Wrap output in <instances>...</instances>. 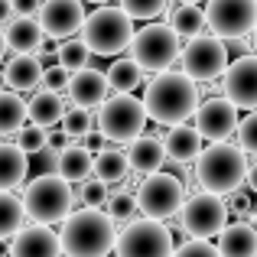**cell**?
Instances as JSON below:
<instances>
[{"instance_id": "5", "label": "cell", "mask_w": 257, "mask_h": 257, "mask_svg": "<svg viewBox=\"0 0 257 257\" xmlns=\"http://www.w3.org/2000/svg\"><path fill=\"white\" fill-rule=\"evenodd\" d=\"M82 43L91 56H120L134 43V20L120 7H98L85 17Z\"/></svg>"}, {"instance_id": "31", "label": "cell", "mask_w": 257, "mask_h": 257, "mask_svg": "<svg viewBox=\"0 0 257 257\" xmlns=\"http://www.w3.org/2000/svg\"><path fill=\"white\" fill-rule=\"evenodd\" d=\"M88 59H91V52H88V46L82 43V39H69V43L59 46V65H62L69 75L85 72L88 69Z\"/></svg>"}, {"instance_id": "10", "label": "cell", "mask_w": 257, "mask_h": 257, "mask_svg": "<svg viewBox=\"0 0 257 257\" xmlns=\"http://www.w3.org/2000/svg\"><path fill=\"white\" fill-rule=\"evenodd\" d=\"M228 65L231 62H228L225 43H221L218 36H205V33H202L199 39H189V46L182 49V75L192 78L195 85L225 78Z\"/></svg>"}, {"instance_id": "20", "label": "cell", "mask_w": 257, "mask_h": 257, "mask_svg": "<svg viewBox=\"0 0 257 257\" xmlns=\"http://www.w3.org/2000/svg\"><path fill=\"white\" fill-rule=\"evenodd\" d=\"M43 62L39 56H13L10 62L4 65V82L13 88V91H33V88L43 85Z\"/></svg>"}, {"instance_id": "4", "label": "cell", "mask_w": 257, "mask_h": 257, "mask_svg": "<svg viewBox=\"0 0 257 257\" xmlns=\"http://www.w3.org/2000/svg\"><path fill=\"white\" fill-rule=\"evenodd\" d=\"M23 208H26V218H33V225L49 228L56 221H65L75 212V192L65 179L43 173L23 189Z\"/></svg>"}, {"instance_id": "14", "label": "cell", "mask_w": 257, "mask_h": 257, "mask_svg": "<svg viewBox=\"0 0 257 257\" xmlns=\"http://www.w3.org/2000/svg\"><path fill=\"white\" fill-rule=\"evenodd\" d=\"M238 107L225 94L202 101L195 111V131L202 134V140H212V144H228V137L238 134Z\"/></svg>"}, {"instance_id": "30", "label": "cell", "mask_w": 257, "mask_h": 257, "mask_svg": "<svg viewBox=\"0 0 257 257\" xmlns=\"http://www.w3.org/2000/svg\"><path fill=\"white\" fill-rule=\"evenodd\" d=\"M104 75H107V85H111L114 94H131L134 88L144 82V72H140V65L134 62V59H117V62H111V69H107Z\"/></svg>"}, {"instance_id": "51", "label": "cell", "mask_w": 257, "mask_h": 257, "mask_svg": "<svg viewBox=\"0 0 257 257\" xmlns=\"http://www.w3.org/2000/svg\"><path fill=\"white\" fill-rule=\"evenodd\" d=\"M254 212H257V208H254Z\"/></svg>"}, {"instance_id": "13", "label": "cell", "mask_w": 257, "mask_h": 257, "mask_svg": "<svg viewBox=\"0 0 257 257\" xmlns=\"http://www.w3.org/2000/svg\"><path fill=\"white\" fill-rule=\"evenodd\" d=\"M36 20H39V26H43L46 39H52V43H59V39L69 43L85 26V4L82 0H43Z\"/></svg>"}, {"instance_id": "8", "label": "cell", "mask_w": 257, "mask_h": 257, "mask_svg": "<svg viewBox=\"0 0 257 257\" xmlns=\"http://www.w3.org/2000/svg\"><path fill=\"white\" fill-rule=\"evenodd\" d=\"M117 257H173V234L163 221H150V218H137L117 234L114 244Z\"/></svg>"}, {"instance_id": "39", "label": "cell", "mask_w": 257, "mask_h": 257, "mask_svg": "<svg viewBox=\"0 0 257 257\" xmlns=\"http://www.w3.org/2000/svg\"><path fill=\"white\" fill-rule=\"evenodd\" d=\"M173 257H221L212 241H186Z\"/></svg>"}, {"instance_id": "11", "label": "cell", "mask_w": 257, "mask_h": 257, "mask_svg": "<svg viewBox=\"0 0 257 257\" xmlns=\"http://www.w3.org/2000/svg\"><path fill=\"white\" fill-rule=\"evenodd\" d=\"M179 215L182 228H186V234H192V241H208L228 228V205L225 199L212 192H195L192 199H186Z\"/></svg>"}, {"instance_id": "38", "label": "cell", "mask_w": 257, "mask_h": 257, "mask_svg": "<svg viewBox=\"0 0 257 257\" xmlns=\"http://www.w3.org/2000/svg\"><path fill=\"white\" fill-rule=\"evenodd\" d=\"M69 82H72V75L62 69V65H49V69L43 72V91H52V94H59V91H69Z\"/></svg>"}, {"instance_id": "47", "label": "cell", "mask_w": 257, "mask_h": 257, "mask_svg": "<svg viewBox=\"0 0 257 257\" xmlns=\"http://www.w3.org/2000/svg\"><path fill=\"white\" fill-rule=\"evenodd\" d=\"M88 4H107V0H88Z\"/></svg>"}, {"instance_id": "33", "label": "cell", "mask_w": 257, "mask_h": 257, "mask_svg": "<svg viewBox=\"0 0 257 257\" xmlns=\"http://www.w3.org/2000/svg\"><path fill=\"white\" fill-rule=\"evenodd\" d=\"M91 127H94L91 111H85V107H75V104L65 111V117H62V134H69L72 140H75V137L85 140L88 134H91Z\"/></svg>"}, {"instance_id": "3", "label": "cell", "mask_w": 257, "mask_h": 257, "mask_svg": "<svg viewBox=\"0 0 257 257\" xmlns=\"http://www.w3.org/2000/svg\"><path fill=\"white\" fill-rule=\"evenodd\" d=\"M195 179H199L202 192L228 199L247 179V157L231 144H212L195 160Z\"/></svg>"}, {"instance_id": "28", "label": "cell", "mask_w": 257, "mask_h": 257, "mask_svg": "<svg viewBox=\"0 0 257 257\" xmlns=\"http://www.w3.org/2000/svg\"><path fill=\"white\" fill-rule=\"evenodd\" d=\"M26 101L17 91H0V137L7 134H20L26 127Z\"/></svg>"}, {"instance_id": "9", "label": "cell", "mask_w": 257, "mask_h": 257, "mask_svg": "<svg viewBox=\"0 0 257 257\" xmlns=\"http://www.w3.org/2000/svg\"><path fill=\"white\" fill-rule=\"evenodd\" d=\"M182 205H186V186L173 173H157L144 179L137 189V212H144V218L150 221L170 218V215L182 212Z\"/></svg>"}, {"instance_id": "24", "label": "cell", "mask_w": 257, "mask_h": 257, "mask_svg": "<svg viewBox=\"0 0 257 257\" xmlns=\"http://www.w3.org/2000/svg\"><path fill=\"white\" fill-rule=\"evenodd\" d=\"M30 173V160L17 144H0V192H10L13 186L26 179Z\"/></svg>"}, {"instance_id": "26", "label": "cell", "mask_w": 257, "mask_h": 257, "mask_svg": "<svg viewBox=\"0 0 257 257\" xmlns=\"http://www.w3.org/2000/svg\"><path fill=\"white\" fill-rule=\"evenodd\" d=\"M170 30L176 36H189V39H199L202 30H208L205 23V10L195 4H179L170 10Z\"/></svg>"}, {"instance_id": "12", "label": "cell", "mask_w": 257, "mask_h": 257, "mask_svg": "<svg viewBox=\"0 0 257 257\" xmlns=\"http://www.w3.org/2000/svg\"><path fill=\"white\" fill-rule=\"evenodd\" d=\"M205 23L218 39H241L257 30V0H208Z\"/></svg>"}, {"instance_id": "37", "label": "cell", "mask_w": 257, "mask_h": 257, "mask_svg": "<svg viewBox=\"0 0 257 257\" xmlns=\"http://www.w3.org/2000/svg\"><path fill=\"white\" fill-rule=\"evenodd\" d=\"M46 137H49L46 131H39V127H33V124H26L23 131L17 134V147L26 153V157H30V153H33V157H39V153L46 150Z\"/></svg>"}, {"instance_id": "2", "label": "cell", "mask_w": 257, "mask_h": 257, "mask_svg": "<svg viewBox=\"0 0 257 257\" xmlns=\"http://www.w3.org/2000/svg\"><path fill=\"white\" fill-rule=\"evenodd\" d=\"M59 241L65 257H107L117 244V225L101 208H78L62 221Z\"/></svg>"}, {"instance_id": "21", "label": "cell", "mask_w": 257, "mask_h": 257, "mask_svg": "<svg viewBox=\"0 0 257 257\" xmlns=\"http://www.w3.org/2000/svg\"><path fill=\"white\" fill-rule=\"evenodd\" d=\"M65 111H69V107H65L62 94H52V91H36L26 101V117H30V124L39 127V131H46V127H52V124H62Z\"/></svg>"}, {"instance_id": "19", "label": "cell", "mask_w": 257, "mask_h": 257, "mask_svg": "<svg viewBox=\"0 0 257 257\" xmlns=\"http://www.w3.org/2000/svg\"><path fill=\"white\" fill-rule=\"evenodd\" d=\"M4 39H7V49H13L17 56H36L46 43V33H43V26H39V20L13 17L4 30Z\"/></svg>"}, {"instance_id": "44", "label": "cell", "mask_w": 257, "mask_h": 257, "mask_svg": "<svg viewBox=\"0 0 257 257\" xmlns=\"http://www.w3.org/2000/svg\"><path fill=\"white\" fill-rule=\"evenodd\" d=\"M247 186L257 192V160H254V166H247Z\"/></svg>"}, {"instance_id": "41", "label": "cell", "mask_w": 257, "mask_h": 257, "mask_svg": "<svg viewBox=\"0 0 257 257\" xmlns=\"http://www.w3.org/2000/svg\"><path fill=\"white\" fill-rule=\"evenodd\" d=\"M10 4H13V13H17V17L36 20V17H39V7H43V0H10Z\"/></svg>"}, {"instance_id": "46", "label": "cell", "mask_w": 257, "mask_h": 257, "mask_svg": "<svg viewBox=\"0 0 257 257\" xmlns=\"http://www.w3.org/2000/svg\"><path fill=\"white\" fill-rule=\"evenodd\" d=\"M4 254H10V241H0V257Z\"/></svg>"}, {"instance_id": "27", "label": "cell", "mask_w": 257, "mask_h": 257, "mask_svg": "<svg viewBox=\"0 0 257 257\" xmlns=\"http://www.w3.org/2000/svg\"><path fill=\"white\" fill-rule=\"evenodd\" d=\"M127 173H131V166H127V153H120V150H101V153H94L91 176L98 182L114 186V182H124Z\"/></svg>"}, {"instance_id": "32", "label": "cell", "mask_w": 257, "mask_h": 257, "mask_svg": "<svg viewBox=\"0 0 257 257\" xmlns=\"http://www.w3.org/2000/svg\"><path fill=\"white\" fill-rule=\"evenodd\" d=\"M104 208H107V215H111L114 225H117V221H127L134 212H137V195H131L127 189L117 186L111 195H107V205Z\"/></svg>"}, {"instance_id": "42", "label": "cell", "mask_w": 257, "mask_h": 257, "mask_svg": "<svg viewBox=\"0 0 257 257\" xmlns=\"http://www.w3.org/2000/svg\"><path fill=\"white\" fill-rule=\"evenodd\" d=\"M221 43H225L228 59H234V62H238V59H244V56H251V52H247V46L241 43V39H221Z\"/></svg>"}, {"instance_id": "17", "label": "cell", "mask_w": 257, "mask_h": 257, "mask_svg": "<svg viewBox=\"0 0 257 257\" xmlns=\"http://www.w3.org/2000/svg\"><path fill=\"white\" fill-rule=\"evenodd\" d=\"M107 91H111V85H107V75L98 69H91L88 65L85 72H75L69 82V98L75 107H85V111H91V107H101L107 101Z\"/></svg>"}, {"instance_id": "36", "label": "cell", "mask_w": 257, "mask_h": 257, "mask_svg": "<svg viewBox=\"0 0 257 257\" xmlns=\"http://www.w3.org/2000/svg\"><path fill=\"white\" fill-rule=\"evenodd\" d=\"M234 137H238V150L244 153V157H247V153L257 157V111H251L244 120H241Z\"/></svg>"}, {"instance_id": "45", "label": "cell", "mask_w": 257, "mask_h": 257, "mask_svg": "<svg viewBox=\"0 0 257 257\" xmlns=\"http://www.w3.org/2000/svg\"><path fill=\"white\" fill-rule=\"evenodd\" d=\"M4 52H7V39H4V30H0V62H4Z\"/></svg>"}, {"instance_id": "43", "label": "cell", "mask_w": 257, "mask_h": 257, "mask_svg": "<svg viewBox=\"0 0 257 257\" xmlns=\"http://www.w3.org/2000/svg\"><path fill=\"white\" fill-rule=\"evenodd\" d=\"M13 17H17V13H13V4L10 0H0V26H7Z\"/></svg>"}, {"instance_id": "6", "label": "cell", "mask_w": 257, "mask_h": 257, "mask_svg": "<svg viewBox=\"0 0 257 257\" xmlns=\"http://www.w3.org/2000/svg\"><path fill=\"white\" fill-rule=\"evenodd\" d=\"M131 59L140 65V72L163 75V72H170V65L176 59H182L179 36L170 30V23H147L144 30L134 33Z\"/></svg>"}, {"instance_id": "16", "label": "cell", "mask_w": 257, "mask_h": 257, "mask_svg": "<svg viewBox=\"0 0 257 257\" xmlns=\"http://www.w3.org/2000/svg\"><path fill=\"white\" fill-rule=\"evenodd\" d=\"M62 254V241L52 228L30 225L10 241V257H59Z\"/></svg>"}, {"instance_id": "34", "label": "cell", "mask_w": 257, "mask_h": 257, "mask_svg": "<svg viewBox=\"0 0 257 257\" xmlns=\"http://www.w3.org/2000/svg\"><path fill=\"white\" fill-rule=\"evenodd\" d=\"M120 10L131 20H147V23H153V20L166 10V0H120Z\"/></svg>"}, {"instance_id": "18", "label": "cell", "mask_w": 257, "mask_h": 257, "mask_svg": "<svg viewBox=\"0 0 257 257\" xmlns=\"http://www.w3.org/2000/svg\"><path fill=\"white\" fill-rule=\"evenodd\" d=\"M163 163H166V150H163V140L160 137H137L127 147V166L137 176L150 179V176L163 173Z\"/></svg>"}, {"instance_id": "35", "label": "cell", "mask_w": 257, "mask_h": 257, "mask_svg": "<svg viewBox=\"0 0 257 257\" xmlns=\"http://www.w3.org/2000/svg\"><path fill=\"white\" fill-rule=\"evenodd\" d=\"M107 186L104 182H98V179H88V182H82V186L75 189V202L82 208H101V205H107Z\"/></svg>"}, {"instance_id": "1", "label": "cell", "mask_w": 257, "mask_h": 257, "mask_svg": "<svg viewBox=\"0 0 257 257\" xmlns=\"http://www.w3.org/2000/svg\"><path fill=\"white\" fill-rule=\"evenodd\" d=\"M147 117H153L163 127H182L199 111V85L186 78L182 72H163L157 75L144 91Z\"/></svg>"}, {"instance_id": "7", "label": "cell", "mask_w": 257, "mask_h": 257, "mask_svg": "<svg viewBox=\"0 0 257 257\" xmlns=\"http://www.w3.org/2000/svg\"><path fill=\"white\" fill-rule=\"evenodd\" d=\"M98 134L104 140H117V144H134L147 127V107L134 94H111L104 104L98 107Z\"/></svg>"}, {"instance_id": "25", "label": "cell", "mask_w": 257, "mask_h": 257, "mask_svg": "<svg viewBox=\"0 0 257 257\" xmlns=\"http://www.w3.org/2000/svg\"><path fill=\"white\" fill-rule=\"evenodd\" d=\"M91 166H94V157L85 150V147H75L72 144L69 150L59 153V170L56 176L59 179H65L72 186V182H88V176H91Z\"/></svg>"}, {"instance_id": "50", "label": "cell", "mask_w": 257, "mask_h": 257, "mask_svg": "<svg viewBox=\"0 0 257 257\" xmlns=\"http://www.w3.org/2000/svg\"><path fill=\"white\" fill-rule=\"evenodd\" d=\"M182 4H195V0H182Z\"/></svg>"}, {"instance_id": "29", "label": "cell", "mask_w": 257, "mask_h": 257, "mask_svg": "<svg viewBox=\"0 0 257 257\" xmlns=\"http://www.w3.org/2000/svg\"><path fill=\"white\" fill-rule=\"evenodd\" d=\"M26 208L23 199H17L13 192H0V241H13L23 231Z\"/></svg>"}, {"instance_id": "15", "label": "cell", "mask_w": 257, "mask_h": 257, "mask_svg": "<svg viewBox=\"0 0 257 257\" xmlns=\"http://www.w3.org/2000/svg\"><path fill=\"white\" fill-rule=\"evenodd\" d=\"M221 91H225V98L231 101L238 111H241V107L257 111V56H254V52L228 65L225 82H221Z\"/></svg>"}, {"instance_id": "23", "label": "cell", "mask_w": 257, "mask_h": 257, "mask_svg": "<svg viewBox=\"0 0 257 257\" xmlns=\"http://www.w3.org/2000/svg\"><path fill=\"white\" fill-rule=\"evenodd\" d=\"M218 254L221 257H257V228L254 225H228L218 234Z\"/></svg>"}, {"instance_id": "49", "label": "cell", "mask_w": 257, "mask_h": 257, "mask_svg": "<svg viewBox=\"0 0 257 257\" xmlns=\"http://www.w3.org/2000/svg\"><path fill=\"white\" fill-rule=\"evenodd\" d=\"M0 85H4V72H0ZM0 91H4V88H0Z\"/></svg>"}, {"instance_id": "48", "label": "cell", "mask_w": 257, "mask_h": 257, "mask_svg": "<svg viewBox=\"0 0 257 257\" xmlns=\"http://www.w3.org/2000/svg\"><path fill=\"white\" fill-rule=\"evenodd\" d=\"M254 52H257V30H254Z\"/></svg>"}, {"instance_id": "22", "label": "cell", "mask_w": 257, "mask_h": 257, "mask_svg": "<svg viewBox=\"0 0 257 257\" xmlns=\"http://www.w3.org/2000/svg\"><path fill=\"white\" fill-rule=\"evenodd\" d=\"M163 150L176 163H192V160L202 157V134L195 131V127H186V124L173 127L163 137Z\"/></svg>"}, {"instance_id": "40", "label": "cell", "mask_w": 257, "mask_h": 257, "mask_svg": "<svg viewBox=\"0 0 257 257\" xmlns=\"http://www.w3.org/2000/svg\"><path fill=\"white\" fill-rule=\"evenodd\" d=\"M225 205H228V212H234L238 218H244V215H251V195L238 189V192H231V195H228V202H225Z\"/></svg>"}]
</instances>
